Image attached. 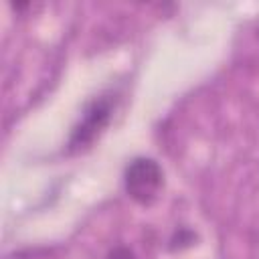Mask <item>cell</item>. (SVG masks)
Masks as SVG:
<instances>
[{"label": "cell", "mask_w": 259, "mask_h": 259, "mask_svg": "<svg viewBox=\"0 0 259 259\" xmlns=\"http://www.w3.org/2000/svg\"><path fill=\"white\" fill-rule=\"evenodd\" d=\"M123 184L130 198L140 204H152L162 190L164 172L154 158L138 156L125 166Z\"/></svg>", "instance_id": "obj_1"}, {"label": "cell", "mask_w": 259, "mask_h": 259, "mask_svg": "<svg viewBox=\"0 0 259 259\" xmlns=\"http://www.w3.org/2000/svg\"><path fill=\"white\" fill-rule=\"evenodd\" d=\"M113 109V99L111 95H101L95 97L85 109L79 119V123L73 127L71 138H69V150H79L85 148L95 140V136L107 125L109 115Z\"/></svg>", "instance_id": "obj_2"}, {"label": "cell", "mask_w": 259, "mask_h": 259, "mask_svg": "<svg viewBox=\"0 0 259 259\" xmlns=\"http://www.w3.org/2000/svg\"><path fill=\"white\" fill-rule=\"evenodd\" d=\"M107 259H136V255L127 247H113L107 253Z\"/></svg>", "instance_id": "obj_3"}]
</instances>
